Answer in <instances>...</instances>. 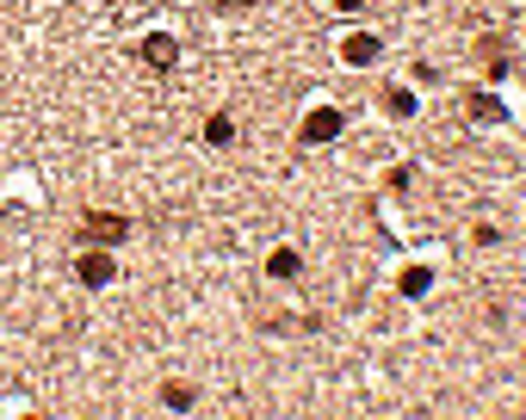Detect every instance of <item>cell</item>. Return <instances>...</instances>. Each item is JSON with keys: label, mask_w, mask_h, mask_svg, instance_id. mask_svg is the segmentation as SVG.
Returning <instances> with one entry per match:
<instances>
[{"label": "cell", "mask_w": 526, "mask_h": 420, "mask_svg": "<svg viewBox=\"0 0 526 420\" xmlns=\"http://www.w3.org/2000/svg\"><path fill=\"white\" fill-rule=\"evenodd\" d=\"M118 242H131V216H118V210H81L74 247H118Z\"/></svg>", "instance_id": "1"}, {"label": "cell", "mask_w": 526, "mask_h": 420, "mask_svg": "<svg viewBox=\"0 0 526 420\" xmlns=\"http://www.w3.org/2000/svg\"><path fill=\"white\" fill-rule=\"evenodd\" d=\"M378 56H385V43H378L372 32H353V37H341V62H347V69H372Z\"/></svg>", "instance_id": "5"}, {"label": "cell", "mask_w": 526, "mask_h": 420, "mask_svg": "<svg viewBox=\"0 0 526 420\" xmlns=\"http://www.w3.org/2000/svg\"><path fill=\"white\" fill-rule=\"evenodd\" d=\"M359 6H372V0H335V13H359Z\"/></svg>", "instance_id": "16"}, {"label": "cell", "mask_w": 526, "mask_h": 420, "mask_svg": "<svg viewBox=\"0 0 526 420\" xmlns=\"http://www.w3.org/2000/svg\"><path fill=\"white\" fill-rule=\"evenodd\" d=\"M161 402H168L174 415H186V408L199 402V389H192V384H161Z\"/></svg>", "instance_id": "12"}, {"label": "cell", "mask_w": 526, "mask_h": 420, "mask_svg": "<svg viewBox=\"0 0 526 420\" xmlns=\"http://www.w3.org/2000/svg\"><path fill=\"white\" fill-rule=\"evenodd\" d=\"M74 279L87 284V291H105V284L118 279V260H112L105 247H81V260H74Z\"/></svg>", "instance_id": "3"}, {"label": "cell", "mask_w": 526, "mask_h": 420, "mask_svg": "<svg viewBox=\"0 0 526 420\" xmlns=\"http://www.w3.org/2000/svg\"><path fill=\"white\" fill-rule=\"evenodd\" d=\"M464 111H471V124H502V118H508V105L495 100L490 87H471V93H464Z\"/></svg>", "instance_id": "6"}, {"label": "cell", "mask_w": 526, "mask_h": 420, "mask_svg": "<svg viewBox=\"0 0 526 420\" xmlns=\"http://www.w3.org/2000/svg\"><path fill=\"white\" fill-rule=\"evenodd\" d=\"M341 130H347V111H341V105H316L297 137H304V148H316V142H335Z\"/></svg>", "instance_id": "2"}, {"label": "cell", "mask_w": 526, "mask_h": 420, "mask_svg": "<svg viewBox=\"0 0 526 420\" xmlns=\"http://www.w3.org/2000/svg\"><path fill=\"white\" fill-rule=\"evenodd\" d=\"M477 62L490 69V81H502V74L514 69V56H508V37H483V43H477Z\"/></svg>", "instance_id": "7"}, {"label": "cell", "mask_w": 526, "mask_h": 420, "mask_svg": "<svg viewBox=\"0 0 526 420\" xmlns=\"http://www.w3.org/2000/svg\"><path fill=\"white\" fill-rule=\"evenodd\" d=\"M471 242H477V247H502V229H495V223H477Z\"/></svg>", "instance_id": "14"}, {"label": "cell", "mask_w": 526, "mask_h": 420, "mask_svg": "<svg viewBox=\"0 0 526 420\" xmlns=\"http://www.w3.org/2000/svg\"><path fill=\"white\" fill-rule=\"evenodd\" d=\"M210 13H248V6H254V0H205Z\"/></svg>", "instance_id": "15"}, {"label": "cell", "mask_w": 526, "mask_h": 420, "mask_svg": "<svg viewBox=\"0 0 526 420\" xmlns=\"http://www.w3.org/2000/svg\"><path fill=\"white\" fill-rule=\"evenodd\" d=\"M385 186H390V192H409V186H415V167H409V161H403V167H390Z\"/></svg>", "instance_id": "13"}, {"label": "cell", "mask_w": 526, "mask_h": 420, "mask_svg": "<svg viewBox=\"0 0 526 420\" xmlns=\"http://www.w3.org/2000/svg\"><path fill=\"white\" fill-rule=\"evenodd\" d=\"M137 62H142V69H155V74H168V69L180 62V43H174L168 32H149V37L137 43Z\"/></svg>", "instance_id": "4"}, {"label": "cell", "mask_w": 526, "mask_h": 420, "mask_svg": "<svg viewBox=\"0 0 526 420\" xmlns=\"http://www.w3.org/2000/svg\"><path fill=\"white\" fill-rule=\"evenodd\" d=\"M205 142L210 148H229V142H236V118H229V111H210L205 118Z\"/></svg>", "instance_id": "10"}, {"label": "cell", "mask_w": 526, "mask_h": 420, "mask_svg": "<svg viewBox=\"0 0 526 420\" xmlns=\"http://www.w3.org/2000/svg\"><path fill=\"white\" fill-rule=\"evenodd\" d=\"M378 105H385V118H415V93L409 87H378Z\"/></svg>", "instance_id": "9"}, {"label": "cell", "mask_w": 526, "mask_h": 420, "mask_svg": "<svg viewBox=\"0 0 526 420\" xmlns=\"http://www.w3.org/2000/svg\"><path fill=\"white\" fill-rule=\"evenodd\" d=\"M297 272H304V253H297V247H273V253H267V279L291 284Z\"/></svg>", "instance_id": "8"}, {"label": "cell", "mask_w": 526, "mask_h": 420, "mask_svg": "<svg viewBox=\"0 0 526 420\" xmlns=\"http://www.w3.org/2000/svg\"><path fill=\"white\" fill-rule=\"evenodd\" d=\"M396 291H403V297H427V291H433V266H403Z\"/></svg>", "instance_id": "11"}]
</instances>
